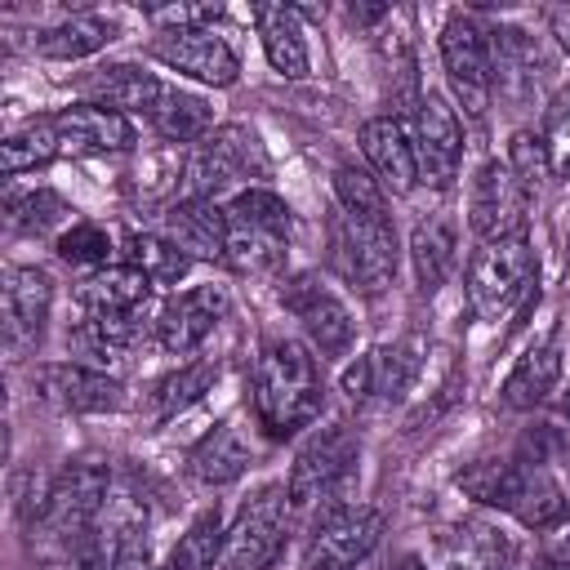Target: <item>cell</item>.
<instances>
[{
    "mask_svg": "<svg viewBox=\"0 0 570 570\" xmlns=\"http://www.w3.org/2000/svg\"><path fill=\"white\" fill-rule=\"evenodd\" d=\"M485 40H490V89H499L508 102H525L543 71L539 45L517 27H494L485 31Z\"/></svg>",
    "mask_w": 570,
    "mask_h": 570,
    "instance_id": "cell-21",
    "label": "cell"
},
{
    "mask_svg": "<svg viewBox=\"0 0 570 570\" xmlns=\"http://www.w3.org/2000/svg\"><path fill=\"white\" fill-rule=\"evenodd\" d=\"M454 249H459V240H454V223L450 218L428 214V218L414 223V232H410V263H414V276H419L423 294H436L450 281Z\"/></svg>",
    "mask_w": 570,
    "mask_h": 570,
    "instance_id": "cell-27",
    "label": "cell"
},
{
    "mask_svg": "<svg viewBox=\"0 0 570 570\" xmlns=\"http://www.w3.org/2000/svg\"><path fill=\"white\" fill-rule=\"evenodd\" d=\"M125 263L138 267L151 285H178L187 276V267H191V258L169 236H160V232H134V236H125Z\"/></svg>",
    "mask_w": 570,
    "mask_h": 570,
    "instance_id": "cell-32",
    "label": "cell"
},
{
    "mask_svg": "<svg viewBox=\"0 0 570 570\" xmlns=\"http://www.w3.org/2000/svg\"><path fill=\"white\" fill-rule=\"evenodd\" d=\"M566 414H570V396H566Z\"/></svg>",
    "mask_w": 570,
    "mask_h": 570,
    "instance_id": "cell-46",
    "label": "cell"
},
{
    "mask_svg": "<svg viewBox=\"0 0 570 570\" xmlns=\"http://www.w3.org/2000/svg\"><path fill=\"white\" fill-rule=\"evenodd\" d=\"M151 294V281L129 267V263H116V267H98L89 272L80 285H76V303L89 312V316H111V312H142Z\"/></svg>",
    "mask_w": 570,
    "mask_h": 570,
    "instance_id": "cell-25",
    "label": "cell"
},
{
    "mask_svg": "<svg viewBox=\"0 0 570 570\" xmlns=\"http://www.w3.org/2000/svg\"><path fill=\"white\" fill-rule=\"evenodd\" d=\"M53 303V281L45 267H4L0 276V307H4V334L13 343H36Z\"/></svg>",
    "mask_w": 570,
    "mask_h": 570,
    "instance_id": "cell-19",
    "label": "cell"
},
{
    "mask_svg": "<svg viewBox=\"0 0 570 570\" xmlns=\"http://www.w3.org/2000/svg\"><path fill=\"white\" fill-rule=\"evenodd\" d=\"M254 459V445L249 436L236 428V423H218L196 450H191V476L205 481V485H227L236 481Z\"/></svg>",
    "mask_w": 570,
    "mask_h": 570,
    "instance_id": "cell-29",
    "label": "cell"
},
{
    "mask_svg": "<svg viewBox=\"0 0 570 570\" xmlns=\"http://www.w3.org/2000/svg\"><path fill=\"white\" fill-rule=\"evenodd\" d=\"M214 379H218V370H214L209 361H200V365H183L178 374H169V379L156 383V410H160V414H174V410L191 405L200 392H209Z\"/></svg>",
    "mask_w": 570,
    "mask_h": 570,
    "instance_id": "cell-38",
    "label": "cell"
},
{
    "mask_svg": "<svg viewBox=\"0 0 570 570\" xmlns=\"http://www.w3.org/2000/svg\"><path fill=\"white\" fill-rule=\"evenodd\" d=\"M142 338V312H111V316H85L71 334H67V343H71V352L76 356H85V361H94V365H116V361H125L129 352H134V343Z\"/></svg>",
    "mask_w": 570,
    "mask_h": 570,
    "instance_id": "cell-26",
    "label": "cell"
},
{
    "mask_svg": "<svg viewBox=\"0 0 570 570\" xmlns=\"http://www.w3.org/2000/svg\"><path fill=\"white\" fill-rule=\"evenodd\" d=\"M281 303L303 321V330H307V338H312V347H316L321 356H343V352L352 347L356 321H352L347 303H343L321 276H312V272L289 276L285 289H281Z\"/></svg>",
    "mask_w": 570,
    "mask_h": 570,
    "instance_id": "cell-10",
    "label": "cell"
},
{
    "mask_svg": "<svg viewBox=\"0 0 570 570\" xmlns=\"http://www.w3.org/2000/svg\"><path fill=\"white\" fill-rule=\"evenodd\" d=\"M285 240L289 236H276V232L245 227V223L227 218V254H223V263H232V272H240V276H267V272H276L285 263Z\"/></svg>",
    "mask_w": 570,
    "mask_h": 570,
    "instance_id": "cell-31",
    "label": "cell"
},
{
    "mask_svg": "<svg viewBox=\"0 0 570 570\" xmlns=\"http://www.w3.org/2000/svg\"><path fill=\"white\" fill-rule=\"evenodd\" d=\"M414 160H419V178L432 187H450L463 160V125L454 116V107L441 94H423L414 107Z\"/></svg>",
    "mask_w": 570,
    "mask_h": 570,
    "instance_id": "cell-12",
    "label": "cell"
},
{
    "mask_svg": "<svg viewBox=\"0 0 570 570\" xmlns=\"http://www.w3.org/2000/svg\"><path fill=\"white\" fill-rule=\"evenodd\" d=\"M356 454H361V445H356V436L343 423L316 432L294 454L289 485H285L289 490V503L294 508H316V503L338 499L343 485H347V476H352V468H356Z\"/></svg>",
    "mask_w": 570,
    "mask_h": 570,
    "instance_id": "cell-8",
    "label": "cell"
},
{
    "mask_svg": "<svg viewBox=\"0 0 570 570\" xmlns=\"http://www.w3.org/2000/svg\"><path fill=\"white\" fill-rule=\"evenodd\" d=\"M419 365H423L419 343H410V338L405 343H383V347H374L370 356H361V361H352L343 370V392L352 401H365V396L401 401L414 387Z\"/></svg>",
    "mask_w": 570,
    "mask_h": 570,
    "instance_id": "cell-16",
    "label": "cell"
},
{
    "mask_svg": "<svg viewBox=\"0 0 570 570\" xmlns=\"http://www.w3.org/2000/svg\"><path fill=\"white\" fill-rule=\"evenodd\" d=\"M36 396L53 410H67V414H107V410H120V383L94 365H80V361H58V365H40L36 379H31Z\"/></svg>",
    "mask_w": 570,
    "mask_h": 570,
    "instance_id": "cell-14",
    "label": "cell"
},
{
    "mask_svg": "<svg viewBox=\"0 0 570 570\" xmlns=\"http://www.w3.org/2000/svg\"><path fill=\"white\" fill-rule=\"evenodd\" d=\"M254 22H258V36H263L267 62L285 80H303L312 58H307V40H303V22H298L294 4H254Z\"/></svg>",
    "mask_w": 570,
    "mask_h": 570,
    "instance_id": "cell-24",
    "label": "cell"
},
{
    "mask_svg": "<svg viewBox=\"0 0 570 570\" xmlns=\"http://www.w3.org/2000/svg\"><path fill=\"white\" fill-rule=\"evenodd\" d=\"M58 151H62V147H58L53 120H31V125H22L18 134H9V138L0 142V165H4L9 178H18V174H27V169L53 160Z\"/></svg>",
    "mask_w": 570,
    "mask_h": 570,
    "instance_id": "cell-34",
    "label": "cell"
},
{
    "mask_svg": "<svg viewBox=\"0 0 570 570\" xmlns=\"http://www.w3.org/2000/svg\"><path fill=\"white\" fill-rule=\"evenodd\" d=\"M289 508L294 503L285 485H263L254 499H245L236 521L223 530L218 570H272L289 530Z\"/></svg>",
    "mask_w": 570,
    "mask_h": 570,
    "instance_id": "cell-4",
    "label": "cell"
},
{
    "mask_svg": "<svg viewBox=\"0 0 570 570\" xmlns=\"http://www.w3.org/2000/svg\"><path fill=\"white\" fill-rule=\"evenodd\" d=\"M334 191H338V205L347 214H361V218H387V196H383V183L361 169V165H338L334 169Z\"/></svg>",
    "mask_w": 570,
    "mask_h": 570,
    "instance_id": "cell-36",
    "label": "cell"
},
{
    "mask_svg": "<svg viewBox=\"0 0 570 570\" xmlns=\"http://www.w3.org/2000/svg\"><path fill=\"white\" fill-rule=\"evenodd\" d=\"M151 22H165L169 31H209V22L223 18V4H151Z\"/></svg>",
    "mask_w": 570,
    "mask_h": 570,
    "instance_id": "cell-42",
    "label": "cell"
},
{
    "mask_svg": "<svg viewBox=\"0 0 570 570\" xmlns=\"http://www.w3.org/2000/svg\"><path fill=\"white\" fill-rule=\"evenodd\" d=\"M552 36H557L561 49L570 53V9H557V13H552Z\"/></svg>",
    "mask_w": 570,
    "mask_h": 570,
    "instance_id": "cell-43",
    "label": "cell"
},
{
    "mask_svg": "<svg viewBox=\"0 0 570 570\" xmlns=\"http://www.w3.org/2000/svg\"><path fill=\"white\" fill-rule=\"evenodd\" d=\"M151 125H156V134L169 138V142H205V138L214 134V111H209L205 98H196V94H174V89H169V94L156 102Z\"/></svg>",
    "mask_w": 570,
    "mask_h": 570,
    "instance_id": "cell-33",
    "label": "cell"
},
{
    "mask_svg": "<svg viewBox=\"0 0 570 570\" xmlns=\"http://www.w3.org/2000/svg\"><path fill=\"white\" fill-rule=\"evenodd\" d=\"M330 263L361 294H383L396 276V227L392 218H361L338 209L330 223Z\"/></svg>",
    "mask_w": 570,
    "mask_h": 570,
    "instance_id": "cell-3",
    "label": "cell"
},
{
    "mask_svg": "<svg viewBox=\"0 0 570 570\" xmlns=\"http://www.w3.org/2000/svg\"><path fill=\"white\" fill-rule=\"evenodd\" d=\"M53 129H58V147L71 156H107V151H129L138 142L129 116L107 107H62L53 116Z\"/></svg>",
    "mask_w": 570,
    "mask_h": 570,
    "instance_id": "cell-18",
    "label": "cell"
},
{
    "mask_svg": "<svg viewBox=\"0 0 570 570\" xmlns=\"http://www.w3.org/2000/svg\"><path fill=\"white\" fill-rule=\"evenodd\" d=\"M85 98H94V107H107V111H156V102L165 98L160 80L134 62H111V67H98L85 85Z\"/></svg>",
    "mask_w": 570,
    "mask_h": 570,
    "instance_id": "cell-23",
    "label": "cell"
},
{
    "mask_svg": "<svg viewBox=\"0 0 570 570\" xmlns=\"http://www.w3.org/2000/svg\"><path fill=\"white\" fill-rule=\"evenodd\" d=\"M508 165H512V174L521 178V187H525L530 196H534L539 183L552 174V169H548V147H543L539 134H517L512 147H508Z\"/></svg>",
    "mask_w": 570,
    "mask_h": 570,
    "instance_id": "cell-41",
    "label": "cell"
},
{
    "mask_svg": "<svg viewBox=\"0 0 570 570\" xmlns=\"http://www.w3.org/2000/svg\"><path fill=\"white\" fill-rule=\"evenodd\" d=\"M459 490H468L485 508L512 512L530 530H552L570 512L561 481L543 463H472L468 472H459Z\"/></svg>",
    "mask_w": 570,
    "mask_h": 570,
    "instance_id": "cell-2",
    "label": "cell"
},
{
    "mask_svg": "<svg viewBox=\"0 0 570 570\" xmlns=\"http://www.w3.org/2000/svg\"><path fill=\"white\" fill-rule=\"evenodd\" d=\"M223 312H227V289L223 285H196V289H187V294H178V298H169L160 307V316L151 321L156 325V343L165 352L183 356V352L205 343V334L223 321Z\"/></svg>",
    "mask_w": 570,
    "mask_h": 570,
    "instance_id": "cell-17",
    "label": "cell"
},
{
    "mask_svg": "<svg viewBox=\"0 0 570 570\" xmlns=\"http://www.w3.org/2000/svg\"><path fill=\"white\" fill-rule=\"evenodd\" d=\"M557 379H561V347H557V338H543L517 356L512 374L503 379V401L512 410H534L552 396Z\"/></svg>",
    "mask_w": 570,
    "mask_h": 570,
    "instance_id": "cell-28",
    "label": "cell"
},
{
    "mask_svg": "<svg viewBox=\"0 0 570 570\" xmlns=\"http://www.w3.org/2000/svg\"><path fill=\"white\" fill-rule=\"evenodd\" d=\"M543 147H548V169H552L557 178H570V85L557 89V98H552V107H548Z\"/></svg>",
    "mask_w": 570,
    "mask_h": 570,
    "instance_id": "cell-40",
    "label": "cell"
},
{
    "mask_svg": "<svg viewBox=\"0 0 570 570\" xmlns=\"http://www.w3.org/2000/svg\"><path fill=\"white\" fill-rule=\"evenodd\" d=\"M396 570H428V566H423V561H419V557H405V561H401V566H396Z\"/></svg>",
    "mask_w": 570,
    "mask_h": 570,
    "instance_id": "cell-44",
    "label": "cell"
},
{
    "mask_svg": "<svg viewBox=\"0 0 570 570\" xmlns=\"http://www.w3.org/2000/svg\"><path fill=\"white\" fill-rule=\"evenodd\" d=\"M151 53H156L169 71L191 76V80L214 85V89H223V85H232V80L240 76V58H236L232 45H227L223 36H214V31H165V36L151 45Z\"/></svg>",
    "mask_w": 570,
    "mask_h": 570,
    "instance_id": "cell-15",
    "label": "cell"
},
{
    "mask_svg": "<svg viewBox=\"0 0 570 570\" xmlns=\"http://www.w3.org/2000/svg\"><path fill=\"white\" fill-rule=\"evenodd\" d=\"M4 209H9V223L22 227V232H49L58 227L71 205L53 191V187H27V191H9L4 196Z\"/></svg>",
    "mask_w": 570,
    "mask_h": 570,
    "instance_id": "cell-35",
    "label": "cell"
},
{
    "mask_svg": "<svg viewBox=\"0 0 570 570\" xmlns=\"http://www.w3.org/2000/svg\"><path fill=\"white\" fill-rule=\"evenodd\" d=\"M227 218L232 223H245V227H263V232H276V236H289V205L267 191V187H245L232 196L227 205Z\"/></svg>",
    "mask_w": 570,
    "mask_h": 570,
    "instance_id": "cell-37",
    "label": "cell"
},
{
    "mask_svg": "<svg viewBox=\"0 0 570 570\" xmlns=\"http://www.w3.org/2000/svg\"><path fill=\"white\" fill-rule=\"evenodd\" d=\"M534 281V249L525 236L485 240L468 263V298L481 316H503Z\"/></svg>",
    "mask_w": 570,
    "mask_h": 570,
    "instance_id": "cell-7",
    "label": "cell"
},
{
    "mask_svg": "<svg viewBox=\"0 0 570 570\" xmlns=\"http://www.w3.org/2000/svg\"><path fill=\"white\" fill-rule=\"evenodd\" d=\"M352 570H383V566H379L374 557H365V561H361V566H352Z\"/></svg>",
    "mask_w": 570,
    "mask_h": 570,
    "instance_id": "cell-45",
    "label": "cell"
},
{
    "mask_svg": "<svg viewBox=\"0 0 570 570\" xmlns=\"http://www.w3.org/2000/svg\"><path fill=\"white\" fill-rule=\"evenodd\" d=\"M165 236L187 258H223L227 254V209H218L214 200L187 196L165 214Z\"/></svg>",
    "mask_w": 570,
    "mask_h": 570,
    "instance_id": "cell-22",
    "label": "cell"
},
{
    "mask_svg": "<svg viewBox=\"0 0 570 570\" xmlns=\"http://www.w3.org/2000/svg\"><path fill=\"white\" fill-rule=\"evenodd\" d=\"M111 40H116V27H111L107 18H98V13H76V18H67V22L40 31V36H36V49H40L45 58H58V62H80V58L98 53V49L111 45Z\"/></svg>",
    "mask_w": 570,
    "mask_h": 570,
    "instance_id": "cell-30",
    "label": "cell"
},
{
    "mask_svg": "<svg viewBox=\"0 0 570 570\" xmlns=\"http://www.w3.org/2000/svg\"><path fill=\"white\" fill-rule=\"evenodd\" d=\"M361 151H365L374 178H379L392 196H405V191L419 183L414 142H410V129H405L396 116L365 120V125H361Z\"/></svg>",
    "mask_w": 570,
    "mask_h": 570,
    "instance_id": "cell-20",
    "label": "cell"
},
{
    "mask_svg": "<svg viewBox=\"0 0 570 570\" xmlns=\"http://www.w3.org/2000/svg\"><path fill=\"white\" fill-rule=\"evenodd\" d=\"M267 169H272L267 151H263V142H258V134L249 125H218L187 156V187H191V196L214 200L218 191H227L236 183L263 178Z\"/></svg>",
    "mask_w": 570,
    "mask_h": 570,
    "instance_id": "cell-5",
    "label": "cell"
},
{
    "mask_svg": "<svg viewBox=\"0 0 570 570\" xmlns=\"http://www.w3.org/2000/svg\"><path fill=\"white\" fill-rule=\"evenodd\" d=\"M525 209H530V191L521 187L512 165L508 160L481 165V174L472 183V232L481 240L525 236Z\"/></svg>",
    "mask_w": 570,
    "mask_h": 570,
    "instance_id": "cell-13",
    "label": "cell"
},
{
    "mask_svg": "<svg viewBox=\"0 0 570 570\" xmlns=\"http://www.w3.org/2000/svg\"><path fill=\"white\" fill-rule=\"evenodd\" d=\"M107 490H111V472L102 463H67L53 481H49V503H45V534L62 548H80V539L94 530L102 503H107Z\"/></svg>",
    "mask_w": 570,
    "mask_h": 570,
    "instance_id": "cell-6",
    "label": "cell"
},
{
    "mask_svg": "<svg viewBox=\"0 0 570 570\" xmlns=\"http://www.w3.org/2000/svg\"><path fill=\"white\" fill-rule=\"evenodd\" d=\"M379 534H383V512L379 508H370V503L330 508L312 530L303 570H352L374 552Z\"/></svg>",
    "mask_w": 570,
    "mask_h": 570,
    "instance_id": "cell-9",
    "label": "cell"
},
{
    "mask_svg": "<svg viewBox=\"0 0 570 570\" xmlns=\"http://www.w3.org/2000/svg\"><path fill=\"white\" fill-rule=\"evenodd\" d=\"M254 414L272 436H289L321 414V365L298 338H267L254 365Z\"/></svg>",
    "mask_w": 570,
    "mask_h": 570,
    "instance_id": "cell-1",
    "label": "cell"
},
{
    "mask_svg": "<svg viewBox=\"0 0 570 570\" xmlns=\"http://www.w3.org/2000/svg\"><path fill=\"white\" fill-rule=\"evenodd\" d=\"M58 254L67 263H80V267H107V254H111V232L98 227V223H71L62 236H58Z\"/></svg>",
    "mask_w": 570,
    "mask_h": 570,
    "instance_id": "cell-39",
    "label": "cell"
},
{
    "mask_svg": "<svg viewBox=\"0 0 570 570\" xmlns=\"http://www.w3.org/2000/svg\"><path fill=\"white\" fill-rule=\"evenodd\" d=\"M441 62H445V76H450L463 111L481 116L490 102V40L476 27V18L454 13L441 27Z\"/></svg>",
    "mask_w": 570,
    "mask_h": 570,
    "instance_id": "cell-11",
    "label": "cell"
}]
</instances>
